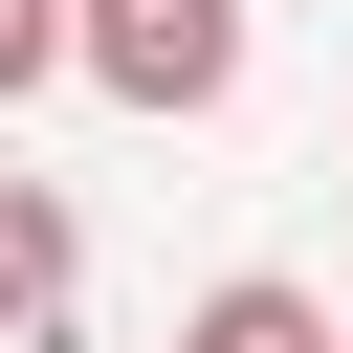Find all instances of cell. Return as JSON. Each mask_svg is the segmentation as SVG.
I'll list each match as a JSON object with an SVG mask.
<instances>
[{
  "label": "cell",
  "mask_w": 353,
  "mask_h": 353,
  "mask_svg": "<svg viewBox=\"0 0 353 353\" xmlns=\"http://www.w3.org/2000/svg\"><path fill=\"white\" fill-rule=\"evenodd\" d=\"M331 353H353V331H331Z\"/></svg>",
  "instance_id": "5b68a950"
},
{
  "label": "cell",
  "mask_w": 353,
  "mask_h": 353,
  "mask_svg": "<svg viewBox=\"0 0 353 353\" xmlns=\"http://www.w3.org/2000/svg\"><path fill=\"white\" fill-rule=\"evenodd\" d=\"M66 287H88V265H66V199L0 176V353H66Z\"/></svg>",
  "instance_id": "7a4b0ae2"
},
{
  "label": "cell",
  "mask_w": 353,
  "mask_h": 353,
  "mask_svg": "<svg viewBox=\"0 0 353 353\" xmlns=\"http://www.w3.org/2000/svg\"><path fill=\"white\" fill-rule=\"evenodd\" d=\"M44 66H66V0H0V110H22Z\"/></svg>",
  "instance_id": "277c9868"
},
{
  "label": "cell",
  "mask_w": 353,
  "mask_h": 353,
  "mask_svg": "<svg viewBox=\"0 0 353 353\" xmlns=\"http://www.w3.org/2000/svg\"><path fill=\"white\" fill-rule=\"evenodd\" d=\"M176 353H331V309H309V287H265V265H243V287H199V331H176Z\"/></svg>",
  "instance_id": "3957f363"
},
{
  "label": "cell",
  "mask_w": 353,
  "mask_h": 353,
  "mask_svg": "<svg viewBox=\"0 0 353 353\" xmlns=\"http://www.w3.org/2000/svg\"><path fill=\"white\" fill-rule=\"evenodd\" d=\"M66 66L110 110H221L243 88V0H66Z\"/></svg>",
  "instance_id": "6da1fadb"
}]
</instances>
